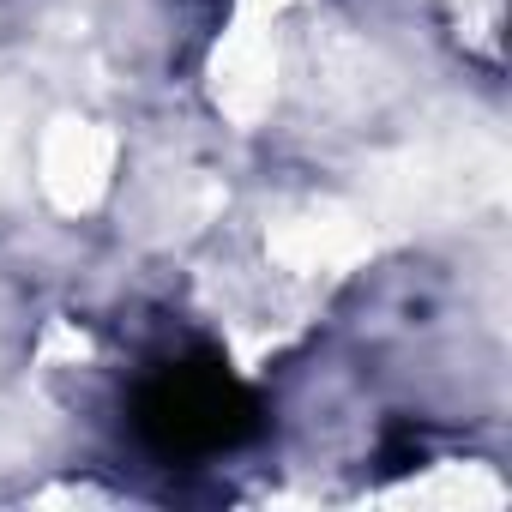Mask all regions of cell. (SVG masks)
<instances>
[{
  "label": "cell",
  "instance_id": "1",
  "mask_svg": "<svg viewBox=\"0 0 512 512\" xmlns=\"http://www.w3.org/2000/svg\"><path fill=\"white\" fill-rule=\"evenodd\" d=\"M260 416L266 410L253 398V386L235 380L217 356L169 362L133 392V428L169 464H193V458H217V452L247 446L260 434Z\"/></svg>",
  "mask_w": 512,
  "mask_h": 512
}]
</instances>
